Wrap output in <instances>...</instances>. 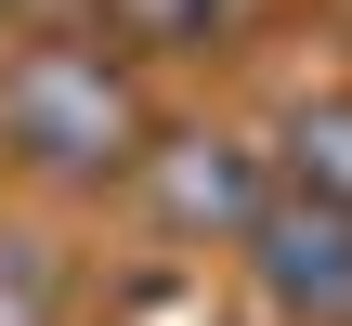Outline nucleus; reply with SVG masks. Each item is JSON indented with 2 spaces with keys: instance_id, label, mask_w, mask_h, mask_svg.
Returning <instances> with one entry per match:
<instances>
[{
  "instance_id": "f03ea898",
  "label": "nucleus",
  "mask_w": 352,
  "mask_h": 326,
  "mask_svg": "<svg viewBox=\"0 0 352 326\" xmlns=\"http://www.w3.org/2000/svg\"><path fill=\"white\" fill-rule=\"evenodd\" d=\"M261 274H274L287 314L352 326V209H274L261 222Z\"/></svg>"
},
{
  "instance_id": "f257e3e1",
  "label": "nucleus",
  "mask_w": 352,
  "mask_h": 326,
  "mask_svg": "<svg viewBox=\"0 0 352 326\" xmlns=\"http://www.w3.org/2000/svg\"><path fill=\"white\" fill-rule=\"evenodd\" d=\"M13 131H26V157H39V170H91V157H118L131 105H118V78H104V65L39 52V65L13 78Z\"/></svg>"
}]
</instances>
